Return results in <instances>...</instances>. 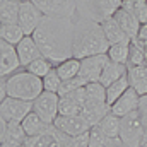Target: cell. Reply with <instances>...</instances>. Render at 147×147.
<instances>
[{"label": "cell", "instance_id": "cell-1", "mask_svg": "<svg viewBox=\"0 0 147 147\" xmlns=\"http://www.w3.org/2000/svg\"><path fill=\"white\" fill-rule=\"evenodd\" d=\"M75 17H46L33 33L43 57L55 65L74 57Z\"/></svg>", "mask_w": 147, "mask_h": 147}, {"label": "cell", "instance_id": "cell-2", "mask_svg": "<svg viewBox=\"0 0 147 147\" xmlns=\"http://www.w3.org/2000/svg\"><path fill=\"white\" fill-rule=\"evenodd\" d=\"M110 41L103 31L101 22L84 19L75 16V31H74V58H87L94 55L108 53Z\"/></svg>", "mask_w": 147, "mask_h": 147}, {"label": "cell", "instance_id": "cell-3", "mask_svg": "<svg viewBox=\"0 0 147 147\" xmlns=\"http://www.w3.org/2000/svg\"><path fill=\"white\" fill-rule=\"evenodd\" d=\"M5 80H7V96H10V98H17V99H24V101H34L45 91L43 79L28 72L26 69H21L16 74L5 77Z\"/></svg>", "mask_w": 147, "mask_h": 147}, {"label": "cell", "instance_id": "cell-4", "mask_svg": "<svg viewBox=\"0 0 147 147\" xmlns=\"http://www.w3.org/2000/svg\"><path fill=\"white\" fill-rule=\"evenodd\" d=\"M79 17L105 22L123 5V0H74Z\"/></svg>", "mask_w": 147, "mask_h": 147}, {"label": "cell", "instance_id": "cell-5", "mask_svg": "<svg viewBox=\"0 0 147 147\" xmlns=\"http://www.w3.org/2000/svg\"><path fill=\"white\" fill-rule=\"evenodd\" d=\"M120 140L123 147H140L146 142L144 137V123L139 110L132 111L130 115L121 118L120 127Z\"/></svg>", "mask_w": 147, "mask_h": 147}, {"label": "cell", "instance_id": "cell-6", "mask_svg": "<svg viewBox=\"0 0 147 147\" xmlns=\"http://www.w3.org/2000/svg\"><path fill=\"white\" fill-rule=\"evenodd\" d=\"M33 111H36L46 123L53 125V121L60 115V96L57 92L43 91L33 101Z\"/></svg>", "mask_w": 147, "mask_h": 147}, {"label": "cell", "instance_id": "cell-7", "mask_svg": "<svg viewBox=\"0 0 147 147\" xmlns=\"http://www.w3.org/2000/svg\"><path fill=\"white\" fill-rule=\"evenodd\" d=\"M31 111H33V101H24V99H17L10 96L0 101V118H3L5 121L21 123Z\"/></svg>", "mask_w": 147, "mask_h": 147}, {"label": "cell", "instance_id": "cell-8", "mask_svg": "<svg viewBox=\"0 0 147 147\" xmlns=\"http://www.w3.org/2000/svg\"><path fill=\"white\" fill-rule=\"evenodd\" d=\"M46 17H75L74 0H31Z\"/></svg>", "mask_w": 147, "mask_h": 147}, {"label": "cell", "instance_id": "cell-9", "mask_svg": "<svg viewBox=\"0 0 147 147\" xmlns=\"http://www.w3.org/2000/svg\"><path fill=\"white\" fill-rule=\"evenodd\" d=\"M43 19H45V14L38 9L31 0L21 2V10H19V21H17V24L22 28V31L26 33V36H33V33L36 31V28L41 24Z\"/></svg>", "mask_w": 147, "mask_h": 147}, {"label": "cell", "instance_id": "cell-10", "mask_svg": "<svg viewBox=\"0 0 147 147\" xmlns=\"http://www.w3.org/2000/svg\"><path fill=\"white\" fill-rule=\"evenodd\" d=\"M53 127L67 137H77L92 128L82 115H70V116L58 115V118L53 121Z\"/></svg>", "mask_w": 147, "mask_h": 147}, {"label": "cell", "instance_id": "cell-11", "mask_svg": "<svg viewBox=\"0 0 147 147\" xmlns=\"http://www.w3.org/2000/svg\"><path fill=\"white\" fill-rule=\"evenodd\" d=\"M21 69L22 65H21L17 48L0 39V77H9Z\"/></svg>", "mask_w": 147, "mask_h": 147}, {"label": "cell", "instance_id": "cell-12", "mask_svg": "<svg viewBox=\"0 0 147 147\" xmlns=\"http://www.w3.org/2000/svg\"><path fill=\"white\" fill-rule=\"evenodd\" d=\"M108 62H110L108 53L82 58V60H80V72H79V75H80L82 79H86L87 82H98V80L101 79L103 69H105V65H106Z\"/></svg>", "mask_w": 147, "mask_h": 147}, {"label": "cell", "instance_id": "cell-13", "mask_svg": "<svg viewBox=\"0 0 147 147\" xmlns=\"http://www.w3.org/2000/svg\"><path fill=\"white\" fill-rule=\"evenodd\" d=\"M113 19L121 26V29L128 34L130 39H135L139 38V33H140V28H142V22L139 21V17L134 14V10L130 7H127L125 3L115 12Z\"/></svg>", "mask_w": 147, "mask_h": 147}, {"label": "cell", "instance_id": "cell-14", "mask_svg": "<svg viewBox=\"0 0 147 147\" xmlns=\"http://www.w3.org/2000/svg\"><path fill=\"white\" fill-rule=\"evenodd\" d=\"M139 101H140V94H139L134 87H128V89L110 106V111L113 115L123 118V116L130 115L132 111L139 110Z\"/></svg>", "mask_w": 147, "mask_h": 147}, {"label": "cell", "instance_id": "cell-15", "mask_svg": "<svg viewBox=\"0 0 147 147\" xmlns=\"http://www.w3.org/2000/svg\"><path fill=\"white\" fill-rule=\"evenodd\" d=\"M28 135L19 121H7L5 134L0 135V146L2 147H22L28 142Z\"/></svg>", "mask_w": 147, "mask_h": 147}, {"label": "cell", "instance_id": "cell-16", "mask_svg": "<svg viewBox=\"0 0 147 147\" xmlns=\"http://www.w3.org/2000/svg\"><path fill=\"white\" fill-rule=\"evenodd\" d=\"M108 113H110L108 103H105V101H91V99H86V103L82 106V111H80V115L87 120V123L91 127H98L99 121Z\"/></svg>", "mask_w": 147, "mask_h": 147}, {"label": "cell", "instance_id": "cell-17", "mask_svg": "<svg viewBox=\"0 0 147 147\" xmlns=\"http://www.w3.org/2000/svg\"><path fill=\"white\" fill-rule=\"evenodd\" d=\"M16 48H17V53H19V58H21L22 69H26L36 58L43 57V53H41V50H39V46H38V43L34 41L33 36H26Z\"/></svg>", "mask_w": 147, "mask_h": 147}, {"label": "cell", "instance_id": "cell-18", "mask_svg": "<svg viewBox=\"0 0 147 147\" xmlns=\"http://www.w3.org/2000/svg\"><path fill=\"white\" fill-rule=\"evenodd\" d=\"M21 125H22V128H24V132H26V135H28L29 139L45 134V132L51 127L50 123H46V121L38 115L36 111H31V113L21 121Z\"/></svg>", "mask_w": 147, "mask_h": 147}, {"label": "cell", "instance_id": "cell-19", "mask_svg": "<svg viewBox=\"0 0 147 147\" xmlns=\"http://www.w3.org/2000/svg\"><path fill=\"white\" fill-rule=\"evenodd\" d=\"M127 74H128V67H127V65L116 63V62L110 60V62L105 65V69H103V74H101L99 82H101L105 87H108V86H111L113 82H116L118 79H121V77L127 75Z\"/></svg>", "mask_w": 147, "mask_h": 147}, {"label": "cell", "instance_id": "cell-20", "mask_svg": "<svg viewBox=\"0 0 147 147\" xmlns=\"http://www.w3.org/2000/svg\"><path fill=\"white\" fill-rule=\"evenodd\" d=\"M33 147H62L63 146V134L58 132L53 125L41 135L33 137Z\"/></svg>", "mask_w": 147, "mask_h": 147}, {"label": "cell", "instance_id": "cell-21", "mask_svg": "<svg viewBox=\"0 0 147 147\" xmlns=\"http://www.w3.org/2000/svg\"><path fill=\"white\" fill-rule=\"evenodd\" d=\"M19 10V0H0V24H17Z\"/></svg>", "mask_w": 147, "mask_h": 147}, {"label": "cell", "instance_id": "cell-22", "mask_svg": "<svg viewBox=\"0 0 147 147\" xmlns=\"http://www.w3.org/2000/svg\"><path fill=\"white\" fill-rule=\"evenodd\" d=\"M101 26H103V31H105V34H106V39L110 41V45H116V43H125V41H132L128 34L121 29V26L113 19H106L105 22H101Z\"/></svg>", "mask_w": 147, "mask_h": 147}, {"label": "cell", "instance_id": "cell-23", "mask_svg": "<svg viewBox=\"0 0 147 147\" xmlns=\"http://www.w3.org/2000/svg\"><path fill=\"white\" fill-rule=\"evenodd\" d=\"M128 80H130V87H134L140 96L147 94V65L130 67L128 69Z\"/></svg>", "mask_w": 147, "mask_h": 147}, {"label": "cell", "instance_id": "cell-24", "mask_svg": "<svg viewBox=\"0 0 147 147\" xmlns=\"http://www.w3.org/2000/svg\"><path fill=\"white\" fill-rule=\"evenodd\" d=\"M120 127H121V118L113 115V113H108L98 125V128L110 139H120Z\"/></svg>", "mask_w": 147, "mask_h": 147}, {"label": "cell", "instance_id": "cell-25", "mask_svg": "<svg viewBox=\"0 0 147 147\" xmlns=\"http://www.w3.org/2000/svg\"><path fill=\"white\" fill-rule=\"evenodd\" d=\"M26 38V33L19 24H0V39L17 46Z\"/></svg>", "mask_w": 147, "mask_h": 147}, {"label": "cell", "instance_id": "cell-26", "mask_svg": "<svg viewBox=\"0 0 147 147\" xmlns=\"http://www.w3.org/2000/svg\"><path fill=\"white\" fill-rule=\"evenodd\" d=\"M55 70L60 75L62 80L74 79V77H77L79 72H80V60H79V58H74V57L72 58H67V60L57 63V65H55Z\"/></svg>", "mask_w": 147, "mask_h": 147}, {"label": "cell", "instance_id": "cell-27", "mask_svg": "<svg viewBox=\"0 0 147 147\" xmlns=\"http://www.w3.org/2000/svg\"><path fill=\"white\" fill-rule=\"evenodd\" d=\"M130 87V80H128V74L127 75H123L121 79H118L116 82H113L111 86L106 87V103H108V106H111L127 89Z\"/></svg>", "mask_w": 147, "mask_h": 147}, {"label": "cell", "instance_id": "cell-28", "mask_svg": "<svg viewBox=\"0 0 147 147\" xmlns=\"http://www.w3.org/2000/svg\"><path fill=\"white\" fill-rule=\"evenodd\" d=\"M130 45H132V41H125V43L111 45L110 50H108V57H110V60L116 62V63H123V65H127V63H128V57H130Z\"/></svg>", "mask_w": 147, "mask_h": 147}, {"label": "cell", "instance_id": "cell-29", "mask_svg": "<svg viewBox=\"0 0 147 147\" xmlns=\"http://www.w3.org/2000/svg\"><path fill=\"white\" fill-rule=\"evenodd\" d=\"M55 69V63L53 62H50L46 57H39V58H36L34 62H31L28 67H26V70L31 74H34V75H38V77H45V75H48V74L51 72Z\"/></svg>", "mask_w": 147, "mask_h": 147}, {"label": "cell", "instance_id": "cell-30", "mask_svg": "<svg viewBox=\"0 0 147 147\" xmlns=\"http://www.w3.org/2000/svg\"><path fill=\"white\" fill-rule=\"evenodd\" d=\"M82 106L79 101H75L72 96L65 94V96H60V115H65V116H70V115H80Z\"/></svg>", "mask_w": 147, "mask_h": 147}, {"label": "cell", "instance_id": "cell-31", "mask_svg": "<svg viewBox=\"0 0 147 147\" xmlns=\"http://www.w3.org/2000/svg\"><path fill=\"white\" fill-rule=\"evenodd\" d=\"M86 96L91 101H105L106 103V87L98 80V82H87L86 84Z\"/></svg>", "mask_w": 147, "mask_h": 147}, {"label": "cell", "instance_id": "cell-32", "mask_svg": "<svg viewBox=\"0 0 147 147\" xmlns=\"http://www.w3.org/2000/svg\"><path fill=\"white\" fill-rule=\"evenodd\" d=\"M140 65H147L146 55H144V50L137 45L135 39H132V45H130V57H128V63L127 67H140Z\"/></svg>", "mask_w": 147, "mask_h": 147}, {"label": "cell", "instance_id": "cell-33", "mask_svg": "<svg viewBox=\"0 0 147 147\" xmlns=\"http://www.w3.org/2000/svg\"><path fill=\"white\" fill-rule=\"evenodd\" d=\"M123 3L134 10L142 24H147V0H125Z\"/></svg>", "mask_w": 147, "mask_h": 147}, {"label": "cell", "instance_id": "cell-34", "mask_svg": "<svg viewBox=\"0 0 147 147\" xmlns=\"http://www.w3.org/2000/svg\"><path fill=\"white\" fill-rule=\"evenodd\" d=\"M62 82H63V80L60 79V75L57 74L55 69L48 74V75L43 77V87H45V91H48V92H57V94H58V91H60V87H62Z\"/></svg>", "mask_w": 147, "mask_h": 147}, {"label": "cell", "instance_id": "cell-35", "mask_svg": "<svg viewBox=\"0 0 147 147\" xmlns=\"http://www.w3.org/2000/svg\"><path fill=\"white\" fill-rule=\"evenodd\" d=\"M86 84H87V80L82 79L80 75H77V77H74V79H69V80H63V82H62V87H60V91H58V96H65V94H69V92H72V91H77V89L84 87Z\"/></svg>", "mask_w": 147, "mask_h": 147}, {"label": "cell", "instance_id": "cell-36", "mask_svg": "<svg viewBox=\"0 0 147 147\" xmlns=\"http://www.w3.org/2000/svg\"><path fill=\"white\" fill-rule=\"evenodd\" d=\"M139 113H140V118H142V123H144V137H146V142H147V94L140 96Z\"/></svg>", "mask_w": 147, "mask_h": 147}, {"label": "cell", "instance_id": "cell-37", "mask_svg": "<svg viewBox=\"0 0 147 147\" xmlns=\"http://www.w3.org/2000/svg\"><path fill=\"white\" fill-rule=\"evenodd\" d=\"M72 139L74 147H89L91 146V130L86 134H80L77 137H70Z\"/></svg>", "mask_w": 147, "mask_h": 147}, {"label": "cell", "instance_id": "cell-38", "mask_svg": "<svg viewBox=\"0 0 147 147\" xmlns=\"http://www.w3.org/2000/svg\"><path fill=\"white\" fill-rule=\"evenodd\" d=\"M7 98V80L5 77H0V101Z\"/></svg>", "mask_w": 147, "mask_h": 147}, {"label": "cell", "instance_id": "cell-39", "mask_svg": "<svg viewBox=\"0 0 147 147\" xmlns=\"http://www.w3.org/2000/svg\"><path fill=\"white\" fill-rule=\"evenodd\" d=\"M135 41H137V45L144 50V55H146V60H147V41L146 39H140V38H135Z\"/></svg>", "mask_w": 147, "mask_h": 147}, {"label": "cell", "instance_id": "cell-40", "mask_svg": "<svg viewBox=\"0 0 147 147\" xmlns=\"http://www.w3.org/2000/svg\"><path fill=\"white\" fill-rule=\"evenodd\" d=\"M139 38H140V39H146V41H147V24H142L140 33H139Z\"/></svg>", "mask_w": 147, "mask_h": 147}, {"label": "cell", "instance_id": "cell-41", "mask_svg": "<svg viewBox=\"0 0 147 147\" xmlns=\"http://www.w3.org/2000/svg\"><path fill=\"white\" fill-rule=\"evenodd\" d=\"M62 147H74L72 139H70V137H67V135H63V146H62Z\"/></svg>", "mask_w": 147, "mask_h": 147}, {"label": "cell", "instance_id": "cell-42", "mask_svg": "<svg viewBox=\"0 0 147 147\" xmlns=\"http://www.w3.org/2000/svg\"><path fill=\"white\" fill-rule=\"evenodd\" d=\"M22 147H33V140H31V139H28V142H26Z\"/></svg>", "mask_w": 147, "mask_h": 147}, {"label": "cell", "instance_id": "cell-43", "mask_svg": "<svg viewBox=\"0 0 147 147\" xmlns=\"http://www.w3.org/2000/svg\"><path fill=\"white\" fill-rule=\"evenodd\" d=\"M140 147H147V142H144V144H142V146H140Z\"/></svg>", "mask_w": 147, "mask_h": 147}, {"label": "cell", "instance_id": "cell-44", "mask_svg": "<svg viewBox=\"0 0 147 147\" xmlns=\"http://www.w3.org/2000/svg\"><path fill=\"white\" fill-rule=\"evenodd\" d=\"M19 2H24V0H19Z\"/></svg>", "mask_w": 147, "mask_h": 147}, {"label": "cell", "instance_id": "cell-45", "mask_svg": "<svg viewBox=\"0 0 147 147\" xmlns=\"http://www.w3.org/2000/svg\"><path fill=\"white\" fill-rule=\"evenodd\" d=\"M123 2H125V0H123Z\"/></svg>", "mask_w": 147, "mask_h": 147}]
</instances>
